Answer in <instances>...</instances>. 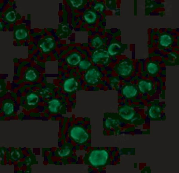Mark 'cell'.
Here are the masks:
<instances>
[{"mask_svg":"<svg viewBox=\"0 0 179 173\" xmlns=\"http://www.w3.org/2000/svg\"><path fill=\"white\" fill-rule=\"evenodd\" d=\"M83 158L85 164L96 169L105 167L110 159L109 152L104 148L93 149L86 153Z\"/></svg>","mask_w":179,"mask_h":173,"instance_id":"obj_1","label":"cell"},{"mask_svg":"<svg viewBox=\"0 0 179 173\" xmlns=\"http://www.w3.org/2000/svg\"><path fill=\"white\" fill-rule=\"evenodd\" d=\"M68 134L73 142L80 146L86 144L91 138L90 132L81 125H73L69 129Z\"/></svg>","mask_w":179,"mask_h":173,"instance_id":"obj_2","label":"cell"},{"mask_svg":"<svg viewBox=\"0 0 179 173\" xmlns=\"http://www.w3.org/2000/svg\"><path fill=\"white\" fill-rule=\"evenodd\" d=\"M102 74L96 68H90L86 71L84 76L85 81L90 85L94 86L100 82Z\"/></svg>","mask_w":179,"mask_h":173,"instance_id":"obj_3","label":"cell"},{"mask_svg":"<svg viewBox=\"0 0 179 173\" xmlns=\"http://www.w3.org/2000/svg\"><path fill=\"white\" fill-rule=\"evenodd\" d=\"M91 59L92 62L95 64L107 65L110 61V56L107 50L99 48L92 52Z\"/></svg>","mask_w":179,"mask_h":173,"instance_id":"obj_4","label":"cell"},{"mask_svg":"<svg viewBox=\"0 0 179 173\" xmlns=\"http://www.w3.org/2000/svg\"><path fill=\"white\" fill-rule=\"evenodd\" d=\"M114 69L119 76L125 78L129 76L132 74L133 66L132 63L130 61L123 60L116 65Z\"/></svg>","mask_w":179,"mask_h":173,"instance_id":"obj_5","label":"cell"},{"mask_svg":"<svg viewBox=\"0 0 179 173\" xmlns=\"http://www.w3.org/2000/svg\"><path fill=\"white\" fill-rule=\"evenodd\" d=\"M79 86V83L74 77L66 79L63 84V89L64 91L67 93H72L76 91Z\"/></svg>","mask_w":179,"mask_h":173,"instance_id":"obj_6","label":"cell"},{"mask_svg":"<svg viewBox=\"0 0 179 173\" xmlns=\"http://www.w3.org/2000/svg\"><path fill=\"white\" fill-rule=\"evenodd\" d=\"M138 92L137 87L132 84L125 85L121 90L122 95L126 98L128 99L135 97L137 95Z\"/></svg>","mask_w":179,"mask_h":173,"instance_id":"obj_7","label":"cell"},{"mask_svg":"<svg viewBox=\"0 0 179 173\" xmlns=\"http://www.w3.org/2000/svg\"><path fill=\"white\" fill-rule=\"evenodd\" d=\"M55 43L53 38L50 37H47L41 41L39 44V47L42 51L44 53H48L53 48Z\"/></svg>","mask_w":179,"mask_h":173,"instance_id":"obj_8","label":"cell"},{"mask_svg":"<svg viewBox=\"0 0 179 173\" xmlns=\"http://www.w3.org/2000/svg\"><path fill=\"white\" fill-rule=\"evenodd\" d=\"M138 87L141 93L145 94L150 92L152 90L153 84L151 81L141 80L138 82Z\"/></svg>","mask_w":179,"mask_h":173,"instance_id":"obj_9","label":"cell"},{"mask_svg":"<svg viewBox=\"0 0 179 173\" xmlns=\"http://www.w3.org/2000/svg\"><path fill=\"white\" fill-rule=\"evenodd\" d=\"M81 60V57L79 54L73 52L68 55L66 58L67 63L71 67H75L78 65Z\"/></svg>","mask_w":179,"mask_h":173,"instance_id":"obj_10","label":"cell"},{"mask_svg":"<svg viewBox=\"0 0 179 173\" xmlns=\"http://www.w3.org/2000/svg\"><path fill=\"white\" fill-rule=\"evenodd\" d=\"M119 112L121 117L127 120L132 119L134 115L132 108L127 106H124L120 108Z\"/></svg>","mask_w":179,"mask_h":173,"instance_id":"obj_11","label":"cell"},{"mask_svg":"<svg viewBox=\"0 0 179 173\" xmlns=\"http://www.w3.org/2000/svg\"><path fill=\"white\" fill-rule=\"evenodd\" d=\"M39 76V73L36 70L33 68H29L26 71L24 78L26 81L32 82L36 80Z\"/></svg>","mask_w":179,"mask_h":173,"instance_id":"obj_12","label":"cell"},{"mask_svg":"<svg viewBox=\"0 0 179 173\" xmlns=\"http://www.w3.org/2000/svg\"><path fill=\"white\" fill-rule=\"evenodd\" d=\"M83 18L87 23L92 24L95 23L96 21L97 15L94 11L89 10L84 12Z\"/></svg>","mask_w":179,"mask_h":173,"instance_id":"obj_13","label":"cell"},{"mask_svg":"<svg viewBox=\"0 0 179 173\" xmlns=\"http://www.w3.org/2000/svg\"><path fill=\"white\" fill-rule=\"evenodd\" d=\"M61 106V102L56 99H53L48 102L49 110L50 112L53 113H58Z\"/></svg>","mask_w":179,"mask_h":173,"instance_id":"obj_14","label":"cell"},{"mask_svg":"<svg viewBox=\"0 0 179 173\" xmlns=\"http://www.w3.org/2000/svg\"><path fill=\"white\" fill-rule=\"evenodd\" d=\"M3 110L4 114L7 115L11 114L14 110L13 102L10 100H6L3 105Z\"/></svg>","mask_w":179,"mask_h":173,"instance_id":"obj_15","label":"cell"},{"mask_svg":"<svg viewBox=\"0 0 179 173\" xmlns=\"http://www.w3.org/2000/svg\"><path fill=\"white\" fill-rule=\"evenodd\" d=\"M121 49V46L118 43H114L109 46L107 51L110 56H115L120 52Z\"/></svg>","mask_w":179,"mask_h":173,"instance_id":"obj_16","label":"cell"},{"mask_svg":"<svg viewBox=\"0 0 179 173\" xmlns=\"http://www.w3.org/2000/svg\"><path fill=\"white\" fill-rule=\"evenodd\" d=\"M146 67L147 72L151 75H155L159 70L158 65L156 63L152 62L148 63Z\"/></svg>","mask_w":179,"mask_h":173,"instance_id":"obj_17","label":"cell"},{"mask_svg":"<svg viewBox=\"0 0 179 173\" xmlns=\"http://www.w3.org/2000/svg\"><path fill=\"white\" fill-rule=\"evenodd\" d=\"M172 42V39L171 37L167 34L161 35L159 38V44L161 46L167 47Z\"/></svg>","mask_w":179,"mask_h":173,"instance_id":"obj_18","label":"cell"},{"mask_svg":"<svg viewBox=\"0 0 179 173\" xmlns=\"http://www.w3.org/2000/svg\"><path fill=\"white\" fill-rule=\"evenodd\" d=\"M15 35L17 40H22L27 37L28 33L25 29L22 27H18L15 31Z\"/></svg>","mask_w":179,"mask_h":173,"instance_id":"obj_19","label":"cell"},{"mask_svg":"<svg viewBox=\"0 0 179 173\" xmlns=\"http://www.w3.org/2000/svg\"><path fill=\"white\" fill-rule=\"evenodd\" d=\"M26 100L27 103L28 105L33 106L38 103L39 97L36 94L32 93L27 96Z\"/></svg>","mask_w":179,"mask_h":173,"instance_id":"obj_20","label":"cell"},{"mask_svg":"<svg viewBox=\"0 0 179 173\" xmlns=\"http://www.w3.org/2000/svg\"><path fill=\"white\" fill-rule=\"evenodd\" d=\"M92 65L91 62L88 60H81L78 65L79 69L81 71H87L91 68Z\"/></svg>","mask_w":179,"mask_h":173,"instance_id":"obj_21","label":"cell"},{"mask_svg":"<svg viewBox=\"0 0 179 173\" xmlns=\"http://www.w3.org/2000/svg\"><path fill=\"white\" fill-rule=\"evenodd\" d=\"M72 150L69 146H65L64 148L58 151V155L61 157H65L69 156L72 153Z\"/></svg>","mask_w":179,"mask_h":173,"instance_id":"obj_22","label":"cell"},{"mask_svg":"<svg viewBox=\"0 0 179 173\" xmlns=\"http://www.w3.org/2000/svg\"><path fill=\"white\" fill-rule=\"evenodd\" d=\"M161 111L160 107L153 106H151L149 109V115L151 118H155L160 113Z\"/></svg>","mask_w":179,"mask_h":173,"instance_id":"obj_23","label":"cell"},{"mask_svg":"<svg viewBox=\"0 0 179 173\" xmlns=\"http://www.w3.org/2000/svg\"><path fill=\"white\" fill-rule=\"evenodd\" d=\"M103 45V42L101 38L98 36H96L92 40L91 45L97 49H99Z\"/></svg>","mask_w":179,"mask_h":173,"instance_id":"obj_24","label":"cell"},{"mask_svg":"<svg viewBox=\"0 0 179 173\" xmlns=\"http://www.w3.org/2000/svg\"><path fill=\"white\" fill-rule=\"evenodd\" d=\"M5 18L6 19L10 22H14L16 18L15 12L13 10L8 11L5 15Z\"/></svg>","mask_w":179,"mask_h":173,"instance_id":"obj_25","label":"cell"},{"mask_svg":"<svg viewBox=\"0 0 179 173\" xmlns=\"http://www.w3.org/2000/svg\"><path fill=\"white\" fill-rule=\"evenodd\" d=\"M70 2L71 5L75 8H79L84 4V1L82 0H71Z\"/></svg>","mask_w":179,"mask_h":173,"instance_id":"obj_26","label":"cell"},{"mask_svg":"<svg viewBox=\"0 0 179 173\" xmlns=\"http://www.w3.org/2000/svg\"><path fill=\"white\" fill-rule=\"evenodd\" d=\"M109 79L110 84L112 87L115 86L119 82V79L117 77H111Z\"/></svg>","mask_w":179,"mask_h":173,"instance_id":"obj_27","label":"cell"},{"mask_svg":"<svg viewBox=\"0 0 179 173\" xmlns=\"http://www.w3.org/2000/svg\"><path fill=\"white\" fill-rule=\"evenodd\" d=\"M94 9L95 10H98L102 12L104 10V6L103 3L98 2L96 3L94 5Z\"/></svg>","mask_w":179,"mask_h":173,"instance_id":"obj_28","label":"cell"},{"mask_svg":"<svg viewBox=\"0 0 179 173\" xmlns=\"http://www.w3.org/2000/svg\"><path fill=\"white\" fill-rule=\"evenodd\" d=\"M11 155H14L11 156L12 158H13V159H14V158H15H15L16 160V158H17L16 157L18 158H19L20 156V155L18 151L16 150H15V152H14V151H12L11 152Z\"/></svg>","mask_w":179,"mask_h":173,"instance_id":"obj_29","label":"cell"}]
</instances>
